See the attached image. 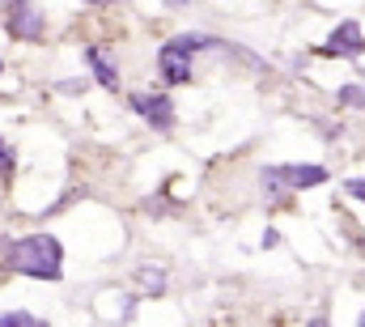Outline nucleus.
Returning <instances> with one entry per match:
<instances>
[{
    "label": "nucleus",
    "instance_id": "nucleus-1",
    "mask_svg": "<svg viewBox=\"0 0 365 327\" xmlns=\"http://www.w3.org/2000/svg\"><path fill=\"white\" fill-rule=\"evenodd\" d=\"M4 268L34 281H60L64 276V246L56 234H21L4 251Z\"/></svg>",
    "mask_w": 365,
    "mask_h": 327
},
{
    "label": "nucleus",
    "instance_id": "nucleus-2",
    "mask_svg": "<svg viewBox=\"0 0 365 327\" xmlns=\"http://www.w3.org/2000/svg\"><path fill=\"white\" fill-rule=\"evenodd\" d=\"M208 47H221L212 34H175V39H166L162 43V51H158V73H162V81L166 85H187L195 73H191V56L195 51H208Z\"/></svg>",
    "mask_w": 365,
    "mask_h": 327
},
{
    "label": "nucleus",
    "instance_id": "nucleus-3",
    "mask_svg": "<svg viewBox=\"0 0 365 327\" xmlns=\"http://www.w3.org/2000/svg\"><path fill=\"white\" fill-rule=\"evenodd\" d=\"M327 166H314V162H289V166H268L264 170V183H268V196H276L280 187L289 191H306V187H319L327 183Z\"/></svg>",
    "mask_w": 365,
    "mask_h": 327
},
{
    "label": "nucleus",
    "instance_id": "nucleus-4",
    "mask_svg": "<svg viewBox=\"0 0 365 327\" xmlns=\"http://www.w3.org/2000/svg\"><path fill=\"white\" fill-rule=\"evenodd\" d=\"M128 106L140 115V124H149L153 132H170L175 128V98L170 94H132Z\"/></svg>",
    "mask_w": 365,
    "mask_h": 327
},
{
    "label": "nucleus",
    "instance_id": "nucleus-5",
    "mask_svg": "<svg viewBox=\"0 0 365 327\" xmlns=\"http://www.w3.org/2000/svg\"><path fill=\"white\" fill-rule=\"evenodd\" d=\"M9 34L26 39V43H38L47 34V17L30 0H9Z\"/></svg>",
    "mask_w": 365,
    "mask_h": 327
},
{
    "label": "nucleus",
    "instance_id": "nucleus-6",
    "mask_svg": "<svg viewBox=\"0 0 365 327\" xmlns=\"http://www.w3.org/2000/svg\"><path fill=\"white\" fill-rule=\"evenodd\" d=\"M323 56H336V60H357V56H365V34L361 26L349 17V21H340L331 34H327V43L319 47Z\"/></svg>",
    "mask_w": 365,
    "mask_h": 327
},
{
    "label": "nucleus",
    "instance_id": "nucleus-7",
    "mask_svg": "<svg viewBox=\"0 0 365 327\" xmlns=\"http://www.w3.org/2000/svg\"><path fill=\"white\" fill-rule=\"evenodd\" d=\"M86 64H90L93 81L102 85V89H119V69H115V60L102 47H86Z\"/></svg>",
    "mask_w": 365,
    "mask_h": 327
},
{
    "label": "nucleus",
    "instance_id": "nucleus-8",
    "mask_svg": "<svg viewBox=\"0 0 365 327\" xmlns=\"http://www.w3.org/2000/svg\"><path fill=\"white\" fill-rule=\"evenodd\" d=\"M136 281H140L149 293H162V289H166V268H158V263H145V268L136 272Z\"/></svg>",
    "mask_w": 365,
    "mask_h": 327
},
{
    "label": "nucleus",
    "instance_id": "nucleus-9",
    "mask_svg": "<svg viewBox=\"0 0 365 327\" xmlns=\"http://www.w3.org/2000/svg\"><path fill=\"white\" fill-rule=\"evenodd\" d=\"M0 327H51V323L30 315V311H0Z\"/></svg>",
    "mask_w": 365,
    "mask_h": 327
},
{
    "label": "nucleus",
    "instance_id": "nucleus-10",
    "mask_svg": "<svg viewBox=\"0 0 365 327\" xmlns=\"http://www.w3.org/2000/svg\"><path fill=\"white\" fill-rule=\"evenodd\" d=\"M336 102H340V106H361V111H365V89H361V85H340Z\"/></svg>",
    "mask_w": 365,
    "mask_h": 327
},
{
    "label": "nucleus",
    "instance_id": "nucleus-11",
    "mask_svg": "<svg viewBox=\"0 0 365 327\" xmlns=\"http://www.w3.org/2000/svg\"><path fill=\"white\" fill-rule=\"evenodd\" d=\"M13 166H17V154H13V145L0 136V178H13Z\"/></svg>",
    "mask_w": 365,
    "mask_h": 327
},
{
    "label": "nucleus",
    "instance_id": "nucleus-12",
    "mask_svg": "<svg viewBox=\"0 0 365 327\" xmlns=\"http://www.w3.org/2000/svg\"><path fill=\"white\" fill-rule=\"evenodd\" d=\"M344 191H349L353 200H361V204H365V178H349V183H344Z\"/></svg>",
    "mask_w": 365,
    "mask_h": 327
},
{
    "label": "nucleus",
    "instance_id": "nucleus-13",
    "mask_svg": "<svg viewBox=\"0 0 365 327\" xmlns=\"http://www.w3.org/2000/svg\"><path fill=\"white\" fill-rule=\"evenodd\" d=\"M306 327H331V319H327V311H319V315H314V319H310Z\"/></svg>",
    "mask_w": 365,
    "mask_h": 327
},
{
    "label": "nucleus",
    "instance_id": "nucleus-14",
    "mask_svg": "<svg viewBox=\"0 0 365 327\" xmlns=\"http://www.w3.org/2000/svg\"><path fill=\"white\" fill-rule=\"evenodd\" d=\"M166 4H170V9H179V4H187V0H166Z\"/></svg>",
    "mask_w": 365,
    "mask_h": 327
},
{
    "label": "nucleus",
    "instance_id": "nucleus-15",
    "mask_svg": "<svg viewBox=\"0 0 365 327\" xmlns=\"http://www.w3.org/2000/svg\"><path fill=\"white\" fill-rule=\"evenodd\" d=\"M86 4H115V0H86Z\"/></svg>",
    "mask_w": 365,
    "mask_h": 327
},
{
    "label": "nucleus",
    "instance_id": "nucleus-16",
    "mask_svg": "<svg viewBox=\"0 0 365 327\" xmlns=\"http://www.w3.org/2000/svg\"><path fill=\"white\" fill-rule=\"evenodd\" d=\"M357 327H365V311H361V323H357Z\"/></svg>",
    "mask_w": 365,
    "mask_h": 327
},
{
    "label": "nucleus",
    "instance_id": "nucleus-17",
    "mask_svg": "<svg viewBox=\"0 0 365 327\" xmlns=\"http://www.w3.org/2000/svg\"><path fill=\"white\" fill-rule=\"evenodd\" d=\"M0 73H4V60H0Z\"/></svg>",
    "mask_w": 365,
    "mask_h": 327
}]
</instances>
